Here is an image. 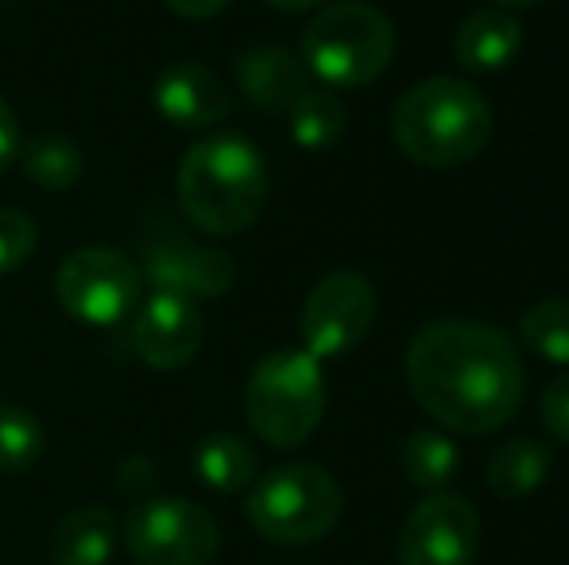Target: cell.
<instances>
[{
    "mask_svg": "<svg viewBox=\"0 0 569 565\" xmlns=\"http://www.w3.org/2000/svg\"><path fill=\"white\" fill-rule=\"evenodd\" d=\"M407 384L438 426L477 437L500 430L519 411L523 364L503 330L450 317L415 333Z\"/></svg>",
    "mask_w": 569,
    "mask_h": 565,
    "instance_id": "obj_1",
    "label": "cell"
},
{
    "mask_svg": "<svg viewBox=\"0 0 569 565\" xmlns=\"http://www.w3.org/2000/svg\"><path fill=\"white\" fill-rule=\"evenodd\" d=\"M268 202V167L244 137H210L182 155L179 205L202 233L232 236L256 225Z\"/></svg>",
    "mask_w": 569,
    "mask_h": 565,
    "instance_id": "obj_2",
    "label": "cell"
},
{
    "mask_svg": "<svg viewBox=\"0 0 569 565\" xmlns=\"http://www.w3.org/2000/svg\"><path fill=\"white\" fill-rule=\"evenodd\" d=\"M399 151L422 167H461L485 151L492 137V109L477 85L461 78H427L399 98L391 113Z\"/></svg>",
    "mask_w": 569,
    "mask_h": 565,
    "instance_id": "obj_3",
    "label": "cell"
},
{
    "mask_svg": "<svg viewBox=\"0 0 569 565\" xmlns=\"http://www.w3.org/2000/svg\"><path fill=\"white\" fill-rule=\"evenodd\" d=\"M396 28L372 4L341 0L330 4L302 31V67L333 90L368 85L391 67Z\"/></svg>",
    "mask_w": 569,
    "mask_h": 565,
    "instance_id": "obj_4",
    "label": "cell"
},
{
    "mask_svg": "<svg viewBox=\"0 0 569 565\" xmlns=\"http://www.w3.org/2000/svg\"><path fill=\"white\" fill-rule=\"evenodd\" d=\"M244 415L263 442L291 450L318 430L326 415L322 361L307 349H279L252 369L244 387Z\"/></svg>",
    "mask_w": 569,
    "mask_h": 565,
    "instance_id": "obj_5",
    "label": "cell"
},
{
    "mask_svg": "<svg viewBox=\"0 0 569 565\" xmlns=\"http://www.w3.org/2000/svg\"><path fill=\"white\" fill-rule=\"evenodd\" d=\"M341 484L322 465H283L260 476L248 492V523L263 538L283 546H307L326 538L341 519Z\"/></svg>",
    "mask_w": 569,
    "mask_h": 565,
    "instance_id": "obj_6",
    "label": "cell"
},
{
    "mask_svg": "<svg viewBox=\"0 0 569 565\" xmlns=\"http://www.w3.org/2000/svg\"><path fill=\"white\" fill-rule=\"evenodd\" d=\"M124 543L136 565H210L218 554V523L179 496H151L124 519Z\"/></svg>",
    "mask_w": 569,
    "mask_h": 565,
    "instance_id": "obj_7",
    "label": "cell"
},
{
    "mask_svg": "<svg viewBox=\"0 0 569 565\" xmlns=\"http://www.w3.org/2000/svg\"><path fill=\"white\" fill-rule=\"evenodd\" d=\"M140 268L117 249H78L62 260L54 294L67 314L90 325H117L140 306Z\"/></svg>",
    "mask_w": 569,
    "mask_h": 565,
    "instance_id": "obj_8",
    "label": "cell"
},
{
    "mask_svg": "<svg viewBox=\"0 0 569 565\" xmlns=\"http://www.w3.org/2000/svg\"><path fill=\"white\" fill-rule=\"evenodd\" d=\"M376 322V291L360 272H333L307 294L299 317L302 349L315 361L345 356L368 337Z\"/></svg>",
    "mask_w": 569,
    "mask_h": 565,
    "instance_id": "obj_9",
    "label": "cell"
},
{
    "mask_svg": "<svg viewBox=\"0 0 569 565\" xmlns=\"http://www.w3.org/2000/svg\"><path fill=\"white\" fill-rule=\"evenodd\" d=\"M480 551V515L465 496L430 492L399 527V565H469Z\"/></svg>",
    "mask_w": 569,
    "mask_h": 565,
    "instance_id": "obj_10",
    "label": "cell"
},
{
    "mask_svg": "<svg viewBox=\"0 0 569 565\" xmlns=\"http://www.w3.org/2000/svg\"><path fill=\"white\" fill-rule=\"evenodd\" d=\"M140 280L182 299H218L237 283V264L221 249H206L182 233H159L143 244Z\"/></svg>",
    "mask_w": 569,
    "mask_h": 565,
    "instance_id": "obj_11",
    "label": "cell"
},
{
    "mask_svg": "<svg viewBox=\"0 0 569 565\" xmlns=\"http://www.w3.org/2000/svg\"><path fill=\"white\" fill-rule=\"evenodd\" d=\"M206 337V322L198 306L182 294L156 291L132 310V349L148 369L174 372L198 356Z\"/></svg>",
    "mask_w": 569,
    "mask_h": 565,
    "instance_id": "obj_12",
    "label": "cell"
},
{
    "mask_svg": "<svg viewBox=\"0 0 569 565\" xmlns=\"http://www.w3.org/2000/svg\"><path fill=\"white\" fill-rule=\"evenodd\" d=\"M159 117L174 129H213L232 113V98L218 74L202 62H171L151 90Z\"/></svg>",
    "mask_w": 569,
    "mask_h": 565,
    "instance_id": "obj_13",
    "label": "cell"
},
{
    "mask_svg": "<svg viewBox=\"0 0 569 565\" xmlns=\"http://www.w3.org/2000/svg\"><path fill=\"white\" fill-rule=\"evenodd\" d=\"M237 82L256 109L287 113L310 90V70L287 47H256V51L240 54Z\"/></svg>",
    "mask_w": 569,
    "mask_h": 565,
    "instance_id": "obj_14",
    "label": "cell"
},
{
    "mask_svg": "<svg viewBox=\"0 0 569 565\" xmlns=\"http://www.w3.org/2000/svg\"><path fill=\"white\" fill-rule=\"evenodd\" d=\"M519 47H523V28L508 8H480V12L465 16L453 36L457 62L472 74H492V70L511 67Z\"/></svg>",
    "mask_w": 569,
    "mask_h": 565,
    "instance_id": "obj_15",
    "label": "cell"
},
{
    "mask_svg": "<svg viewBox=\"0 0 569 565\" xmlns=\"http://www.w3.org/2000/svg\"><path fill=\"white\" fill-rule=\"evenodd\" d=\"M117 546L113 515L106 507H78L62 515L51 535L54 565H109Z\"/></svg>",
    "mask_w": 569,
    "mask_h": 565,
    "instance_id": "obj_16",
    "label": "cell"
},
{
    "mask_svg": "<svg viewBox=\"0 0 569 565\" xmlns=\"http://www.w3.org/2000/svg\"><path fill=\"white\" fill-rule=\"evenodd\" d=\"M550 465H555V457H550L547 445L531 442V437L503 442L500 450L488 457V488L500 500H523L547 481Z\"/></svg>",
    "mask_w": 569,
    "mask_h": 565,
    "instance_id": "obj_17",
    "label": "cell"
},
{
    "mask_svg": "<svg viewBox=\"0 0 569 565\" xmlns=\"http://www.w3.org/2000/svg\"><path fill=\"white\" fill-rule=\"evenodd\" d=\"M198 481L213 492H244L256 481V453L237 434H210L194 453Z\"/></svg>",
    "mask_w": 569,
    "mask_h": 565,
    "instance_id": "obj_18",
    "label": "cell"
},
{
    "mask_svg": "<svg viewBox=\"0 0 569 565\" xmlns=\"http://www.w3.org/2000/svg\"><path fill=\"white\" fill-rule=\"evenodd\" d=\"M457 465V445L453 437L438 434V430H415L403 445V473L415 488L422 492H446V484L453 481Z\"/></svg>",
    "mask_w": 569,
    "mask_h": 565,
    "instance_id": "obj_19",
    "label": "cell"
},
{
    "mask_svg": "<svg viewBox=\"0 0 569 565\" xmlns=\"http://www.w3.org/2000/svg\"><path fill=\"white\" fill-rule=\"evenodd\" d=\"M291 140L307 151H326L341 140L345 132V105L330 90H307L291 109Z\"/></svg>",
    "mask_w": 569,
    "mask_h": 565,
    "instance_id": "obj_20",
    "label": "cell"
},
{
    "mask_svg": "<svg viewBox=\"0 0 569 565\" xmlns=\"http://www.w3.org/2000/svg\"><path fill=\"white\" fill-rule=\"evenodd\" d=\"M20 155L23 174L43 190H70L82 179V151L67 137H39L20 148Z\"/></svg>",
    "mask_w": 569,
    "mask_h": 565,
    "instance_id": "obj_21",
    "label": "cell"
},
{
    "mask_svg": "<svg viewBox=\"0 0 569 565\" xmlns=\"http://www.w3.org/2000/svg\"><path fill=\"white\" fill-rule=\"evenodd\" d=\"M519 337L535 356L569 364V299H542L519 317Z\"/></svg>",
    "mask_w": 569,
    "mask_h": 565,
    "instance_id": "obj_22",
    "label": "cell"
},
{
    "mask_svg": "<svg viewBox=\"0 0 569 565\" xmlns=\"http://www.w3.org/2000/svg\"><path fill=\"white\" fill-rule=\"evenodd\" d=\"M43 453V426L23 407H0V473H23Z\"/></svg>",
    "mask_w": 569,
    "mask_h": 565,
    "instance_id": "obj_23",
    "label": "cell"
},
{
    "mask_svg": "<svg viewBox=\"0 0 569 565\" xmlns=\"http://www.w3.org/2000/svg\"><path fill=\"white\" fill-rule=\"evenodd\" d=\"M39 229L23 210H0V275H12L16 268L28 264V256L36 252Z\"/></svg>",
    "mask_w": 569,
    "mask_h": 565,
    "instance_id": "obj_24",
    "label": "cell"
},
{
    "mask_svg": "<svg viewBox=\"0 0 569 565\" xmlns=\"http://www.w3.org/2000/svg\"><path fill=\"white\" fill-rule=\"evenodd\" d=\"M542 423L558 442H569V372H562L542 395Z\"/></svg>",
    "mask_w": 569,
    "mask_h": 565,
    "instance_id": "obj_25",
    "label": "cell"
},
{
    "mask_svg": "<svg viewBox=\"0 0 569 565\" xmlns=\"http://www.w3.org/2000/svg\"><path fill=\"white\" fill-rule=\"evenodd\" d=\"M16 155H20V121H16L12 105L0 98V171L12 167Z\"/></svg>",
    "mask_w": 569,
    "mask_h": 565,
    "instance_id": "obj_26",
    "label": "cell"
},
{
    "mask_svg": "<svg viewBox=\"0 0 569 565\" xmlns=\"http://www.w3.org/2000/svg\"><path fill=\"white\" fill-rule=\"evenodd\" d=\"M167 8L187 16V20H210L221 8H229V0H167Z\"/></svg>",
    "mask_w": 569,
    "mask_h": 565,
    "instance_id": "obj_27",
    "label": "cell"
},
{
    "mask_svg": "<svg viewBox=\"0 0 569 565\" xmlns=\"http://www.w3.org/2000/svg\"><path fill=\"white\" fill-rule=\"evenodd\" d=\"M271 8H283V12H307V8H318L322 0H268Z\"/></svg>",
    "mask_w": 569,
    "mask_h": 565,
    "instance_id": "obj_28",
    "label": "cell"
},
{
    "mask_svg": "<svg viewBox=\"0 0 569 565\" xmlns=\"http://www.w3.org/2000/svg\"><path fill=\"white\" fill-rule=\"evenodd\" d=\"M496 8H527V4H539V0H492Z\"/></svg>",
    "mask_w": 569,
    "mask_h": 565,
    "instance_id": "obj_29",
    "label": "cell"
}]
</instances>
